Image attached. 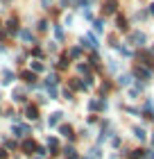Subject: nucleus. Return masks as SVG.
<instances>
[{
    "label": "nucleus",
    "instance_id": "obj_26",
    "mask_svg": "<svg viewBox=\"0 0 154 159\" xmlns=\"http://www.w3.org/2000/svg\"><path fill=\"white\" fill-rule=\"evenodd\" d=\"M136 75L143 77V80H147V77H150V70H147V68H136Z\"/></svg>",
    "mask_w": 154,
    "mask_h": 159
},
{
    "label": "nucleus",
    "instance_id": "obj_13",
    "mask_svg": "<svg viewBox=\"0 0 154 159\" xmlns=\"http://www.w3.org/2000/svg\"><path fill=\"white\" fill-rule=\"evenodd\" d=\"M11 100H16V102H23V100H25V93H23V89L11 91Z\"/></svg>",
    "mask_w": 154,
    "mask_h": 159
},
{
    "label": "nucleus",
    "instance_id": "obj_29",
    "mask_svg": "<svg viewBox=\"0 0 154 159\" xmlns=\"http://www.w3.org/2000/svg\"><path fill=\"white\" fill-rule=\"evenodd\" d=\"M64 100H73V91H68V89H64Z\"/></svg>",
    "mask_w": 154,
    "mask_h": 159
},
{
    "label": "nucleus",
    "instance_id": "obj_32",
    "mask_svg": "<svg viewBox=\"0 0 154 159\" xmlns=\"http://www.w3.org/2000/svg\"><path fill=\"white\" fill-rule=\"evenodd\" d=\"M36 155H39V157H46L48 152H46V148H36Z\"/></svg>",
    "mask_w": 154,
    "mask_h": 159
},
{
    "label": "nucleus",
    "instance_id": "obj_10",
    "mask_svg": "<svg viewBox=\"0 0 154 159\" xmlns=\"http://www.w3.org/2000/svg\"><path fill=\"white\" fill-rule=\"evenodd\" d=\"M66 57H68V59H79V57H82V48H77V46H75V48H70Z\"/></svg>",
    "mask_w": 154,
    "mask_h": 159
},
{
    "label": "nucleus",
    "instance_id": "obj_15",
    "mask_svg": "<svg viewBox=\"0 0 154 159\" xmlns=\"http://www.w3.org/2000/svg\"><path fill=\"white\" fill-rule=\"evenodd\" d=\"M23 150H25L27 155H32V150H36V146H34V141H30V139H27V141H23Z\"/></svg>",
    "mask_w": 154,
    "mask_h": 159
},
{
    "label": "nucleus",
    "instance_id": "obj_4",
    "mask_svg": "<svg viewBox=\"0 0 154 159\" xmlns=\"http://www.w3.org/2000/svg\"><path fill=\"white\" fill-rule=\"evenodd\" d=\"M61 118H64L61 111H52V114L48 116V127H57V125L61 123Z\"/></svg>",
    "mask_w": 154,
    "mask_h": 159
},
{
    "label": "nucleus",
    "instance_id": "obj_7",
    "mask_svg": "<svg viewBox=\"0 0 154 159\" xmlns=\"http://www.w3.org/2000/svg\"><path fill=\"white\" fill-rule=\"evenodd\" d=\"M23 82H27V84H34L36 82V73H32V70H20V75H18Z\"/></svg>",
    "mask_w": 154,
    "mask_h": 159
},
{
    "label": "nucleus",
    "instance_id": "obj_37",
    "mask_svg": "<svg viewBox=\"0 0 154 159\" xmlns=\"http://www.w3.org/2000/svg\"><path fill=\"white\" fill-rule=\"evenodd\" d=\"M152 50H154V48H152Z\"/></svg>",
    "mask_w": 154,
    "mask_h": 159
},
{
    "label": "nucleus",
    "instance_id": "obj_35",
    "mask_svg": "<svg viewBox=\"0 0 154 159\" xmlns=\"http://www.w3.org/2000/svg\"><path fill=\"white\" fill-rule=\"evenodd\" d=\"M0 2H9V0H0Z\"/></svg>",
    "mask_w": 154,
    "mask_h": 159
},
{
    "label": "nucleus",
    "instance_id": "obj_5",
    "mask_svg": "<svg viewBox=\"0 0 154 159\" xmlns=\"http://www.w3.org/2000/svg\"><path fill=\"white\" fill-rule=\"evenodd\" d=\"M89 109H91V111L107 109V102H104V100H98V98H91V100H89Z\"/></svg>",
    "mask_w": 154,
    "mask_h": 159
},
{
    "label": "nucleus",
    "instance_id": "obj_36",
    "mask_svg": "<svg viewBox=\"0 0 154 159\" xmlns=\"http://www.w3.org/2000/svg\"><path fill=\"white\" fill-rule=\"evenodd\" d=\"M0 30H2V25H0Z\"/></svg>",
    "mask_w": 154,
    "mask_h": 159
},
{
    "label": "nucleus",
    "instance_id": "obj_2",
    "mask_svg": "<svg viewBox=\"0 0 154 159\" xmlns=\"http://www.w3.org/2000/svg\"><path fill=\"white\" fill-rule=\"evenodd\" d=\"M82 46H89V48H98L100 43H98V39H95V34H91V32H86L84 37H82Z\"/></svg>",
    "mask_w": 154,
    "mask_h": 159
},
{
    "label": "nucleus",
    "instance_id": "obj_21",
    "mask_svg": "<svg viewBox=\"0 0 154 159\" xmlns=\"http://www.w3.org/2000/svg\"><path fill=\"white\" fill-rule=\"evenodd\" d=\"M48 148H52V150H57V148H59V141H57V136H48Z\"/></svg>",
    "mask_w": 154,
    "mask_h": 159
},
{
    "label": "nucleus",
    "instance_id": "obj_20",
    "mask_svg": "<svg viewBox=\"0 0 154 159\" xmlns=\"http://www.w3.org/2000/svg\"><path fill=\"white\" fill-rule=\"evenodd\" d=\"M116 27H118V30H127V20H125V16L116 18Z\"/></svg>",
    "mask_w": 154,
    "mask_h": 159
},
{
    "label": "nucleus",
    "instance_id": "obj_9",
    "mask_svg": "<svg viewBox=\"0 0 154 159\" xmlns=\"http://www.w3.org/2000/svg\"><path fill=\"white\" fill-rule=\"evenodd\" d=\"M70 89H73V91H82V89H86V84L82 82V80L75 77V80H70Z\"/></svg>",
    "mask_w": 154,
    "mask_h": 159
},
{
    "label": "nucleus",
    "instance_id": "obj_33",
    "mask_svg": "<svg viewBox=\"0 0 154 159\" xmlns=\"http://www.w3.org/2000/svg\"><path fill=\"white\" fill-rule=\"evenodd\" d=\"M70 2H73V0H59V5H61V7H68Z\"/></svg>",
    "mask_w": 154,
    "mask_h": 159
},
{
    "label": "nucleus",
    "instance_id": "obj_14",
    "mask_svg": "<svg viewBox=\"0 0 154 159\" xmlns=\"http://www.w3.org/2000/svg\"><path fill=\"white\" fill-rule=\"evenodd\" d=\"M14 132H16V136H25V134H30V127L27 125H16Z\"/></svg>",
    "mask_w": 154,
    "mask_h": 159
},
{
    "label": "nucleus",
    "instance_id": "obj_23",
    "mask_svg": "<svg viewBox=\"0 0 154 159\" xmlns=\"http://www.w3.org/2000/svg\"><path fill=\"white\" fill-rule=\"evenodd\" d=\"M134 136H136V139H141V141H145V129L143 127H134Z\"/></svg>",
    "mask_w": 154,
    "mask_h": 159
},
{
    "label": "nucleus",
    "instance_id": "obj_19",
    "mask_svg": "<svg viewBox=\"0 0 154 159\" xmlns=\"http://www.w3.org/2000/svg\"><path fill=\"white\" fill-rule=\"evenodd\" d=\"M52 30H55L57 41H61V39H64V25H52Z\"/></svg>",
    "mask_w": 154,
    "mask_h": 159
},
{
    "label": "nucleus",
    "instance_id": "obj_17",
    "mask_svg": "<svg viewBox=\"0 0 154 159\" xmlns=\"http://www.w3.org/2000/svg\"><path fill=\"white\" fill-rule=\"evenodd\" d=\"M59 132H61L64 136H68V139H73V136H75V134H73V127H70V125H61Z\"/></svg>",
    "mask_w": 154,
    "mask_h": 159
},
{
    "label": "nucleus",
    "instance_id": "obj_12",
    "mask_svg": "<svg viewBox=\"0 0 154 159\" xmlns=\"http://www.w3.org/2000/svg\"><path fill=\"white\" fill-rule=\"evenodd\" d=\"M0 82H2L5 86L11 84V82H14V73H11V70H2V80H0Z\"/></svg>",
    "mask_w": 154,
    "mask_h": 159
},
{
    "label": "nucleus",
    "instance_id": "obj_27",
    "mask_svg": "<svg viewBox=\"0 0 154 159\" xmlns=\"http://www.w3.org/2000/svg\"><path fill=\"white\" fill-rule=\"evenodd\" d=\"M48 98H50V100L57 98V86H48Z\"/></svg>",
    "mask_w": 154,
    "mask_h": 159
},
{
    "label": "nucleus",
    "instance_id": "obj_22",
    "mask_svg": "<svg viewBox=\"0 0 154 159\" xmlns=\"http://www.w3.org/2000/svg\"><path fill=\"white\" fill-rule=\"evenodd\" d=\"M129 82H131V75H120L118 77V84L120 86H129Z\"/></svg>",
    "mask_w": 154,
    "mask_h": 159
},
{
    "label": "nucleus",
    "instance_id": "obj_3",
    "mask_svg": "<svg viewBox=\"0 0 154 159\" xmlns=\"http://www.w3.org/2000/svg\"><path fill=\"white\" fill-rule=\"evenodd\" d=\"M18 37H20L23 43H34V32L30 30V27H23V30L18 32Z\"/></svg>",
    "mask_w": 154,
    "mask_h": 159
},
{
    "label": "nucleus",
    "instance_id": "obj_18",
    "mask_svg": "<svg viewBox=\"0 0 154 159\" xmlns=\"http://www.w3.org/2000/svg\"><path fill=\"white\" fill-rule=\"evenodd\" d=\"M57 80H59V77H57L55 73H48V75H46V86H55Z\"/></svg>",
    "mask_w": 154,
    "mask_h": 159
},
{
    "label": "nucleus",
    "instance_id": "obj_24",
    "mask_svg": "<svg viewBox=\"0 0 154 159\" xmlns=\"http://www.w3.org/2000/svg\"><path fill=\"white\" fill-rule=\"evenodd\" d=\"M93 27H95V32H102V30H104V20H102V18L93 20Z\"/></svg>",
    "mask_w": 154,
    "mask_h": 159
},
{
    "label": "nucleus",
    "instance_id": "obj_30",
    "mask_svg": "<svg viewBox=\"0 0 154 159\" xmlns=\"http://www.w3.org/2000/svg\"><path fill=\"white\" fill-rule=\"evenodd\" d=\"M41 5H43V9H50V5H52V0H41Z\"/></svg>",
    "mask_w": 154,
    "mask_h": 159
},
{
    "label": "nucleus",
    "instance_id": "obj_28",
    "mask_svg": "<svg viewBox=\"0 0 154 159\" xmlns=\"http://www.w3.org/2000/svg\"><path fill=\"white\" fill-rule=\"evenodd\" d=\"M64 27H73V16H68V14L64 16Z\"/></svg>",
    "mask_w": 154,
    "mask_h": 159
},
{
    "label": "nucleus",
    "instance_id": "obj_11",
    "mask_svg": "<svg viewBox=\"0 0 154 159\" xmlns=\"http://www.w3.org/2000/svg\"><path fill=\"white\" fill-rule=\"evenodd\" d=\"M30 70H32V73H43L46 66H43V61H32L30 64Z\"/></svg>",
    "mask_w": 154,
    "mask_h": 159
},
{
    "label": "nucleus",
    "instance_id": "obj_6",
    "mask_svg": "<svg viewBox=\"0 0 154 159\" xmlns=\"http://www.w3.org/2000/svg\"><path fill=\"white\" fill-rule=\"evenodd\" d=\"M129 41L134 43V46H143V43H145V34L143 32H131L129 34Z\"/></svg>",
    "mask_w": 154,
    "mask_h": 159
},
{
    "label": "nucleus",
    "instance_id": "obj_1",
    "mask_svg": "<svg viewBox=\"0 0 154 159\" xmlns=\"http://www.w3.org/2000/svg\"><path fill=\"white\" fill-rule=\"evenodd\" d=\"M5 30H7V34H9V37H14V34H18L20 30H18V18H9L7 20V25H5Z\"/></svg>",
    "mask_w": 154,
    "mask_h": 159
},
{
    "label": "nucleus",
    "instance_id": "obj_25",
    "mask_svg": "<svg viewBox=\"0 0 154 159\" xmlns=\"http://www.w3.org/2000/svg\"><path fill=\"white\" fill-rule=\"evenodd\" d=\"M36 30H39V32H46V30H48V20H46V18H41L39 23H36Z\"/></svg>",
    "mask_w": 154,
    "mask_h": 159
},
{
    "label": "nucleus",
    "instance_id": "obj_34",
    "mask_svg": "<svg viewBox=\"0 0 154 159\" xmlns=\"http://www.w3.org/2000/svg\"><path fill=\"white\" fill-rule=\"evenodd\" d=\"M150 11H152V14H154V5H152V9H150Z\"/></svg>",
    "mask_w": 154,
    "mask_h": 159
},
{
    "label": "nucleus",
    "instance_id": "obj_31",
    "mask_svg": "<svg viewBox=\"0 0 154 159\" xmlns=\"http://www.w3.org/2000/svg\"><path fill=\"white\" fill-rule=\"evenodd\" d=\"M48 50H50V52H57V43L50 41V43H48Z\"/></svg>",
    "mask_w": 154,
    "mask_h": 159
},
{
    "label": "nucleus",
    "instance_id": "obj_8",
    "mask_svg": "<svg viewBox=\"0 0 154 159\" xmlns=\"http://www.w3.org/2000/svg\"><path fill=\"white\" fill-rule=\"evenodd\" d=\"M27 118H30V120H36V118H39V107H34V105H27Z\"/></svg>",
    "mask_w": 154,
    "mask_h": 159
},
{
    "label": "nucleus",
    "instance_id": "obj_16",
    "mask_svg": "<svg viewBox=\"0 0 154 159\" xmlns=\"http://www.w3.org/2000/svg\"><path fill=\"white\" fill-rule=\"evenodd\" d=\"M116 11V0H107L104 2V14H113Z\"/></svg>",
    "mask_w": 154,
    "mask_h": 159
}]
</instances>
